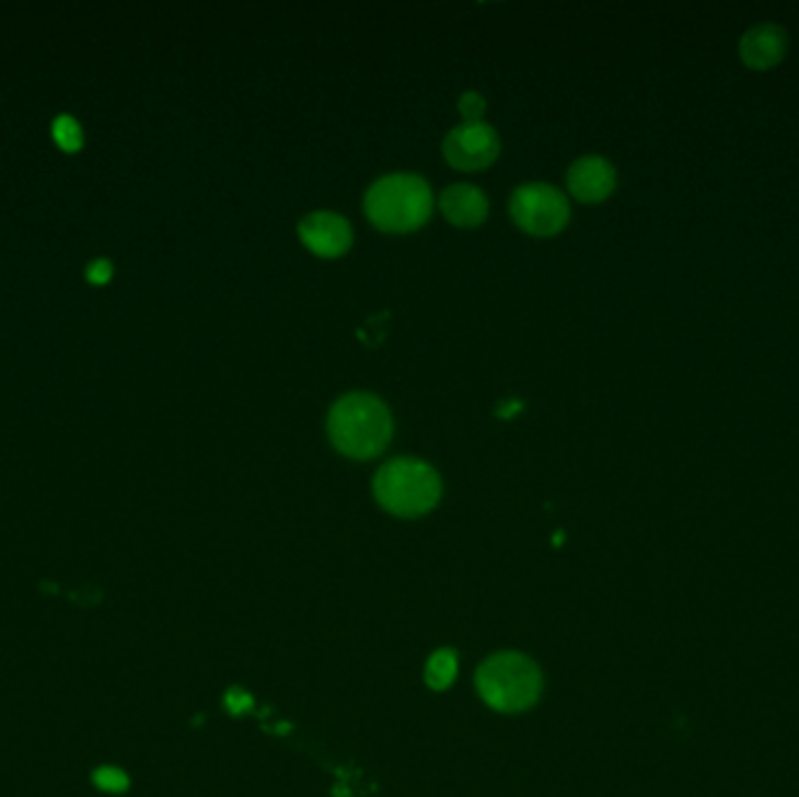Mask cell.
I'll return each instance as SVG.
<instances>
[{
    "label": "cell",
    "instance_id": "obj_9",
    "mask_svg": "<svg viewBox=\"0 0 799 797\" xmlns=\"http://www.w3.org/2000/svg\"><path fill=\"white\" fill-rule=\"evenodd\" d=\"M440 211L456 228H479L489 216V199L475 185H449L440 195Z\"/></svg>",
    "mask_w": 799,
    "mask_h": 797
},
{
    "label": "cell",
    "instance_id": "obj_6",
    "mask_svg": "<svg viewBox=\"0 0 799 797\" xmlns=\"http://www.w3.org/2000/svg\"><path fill=\"white\" fill-rule=\"evenodd\" d=\"M442 152L454 169L482 171L496 162L500 138L486 123H463L447 134Z\"/></svg>",
    "mask_w": 799,
    "mask_h": 797
},
{
    "label": "cell",
    "instance_id": "obj_15",
    "mask_svg": "<svg viewBox=\"0 0 799 797\" xmlns=\"http://www.w3.org/2000/svg\"><path fill=\"white\" fill-rule=\"evenodd\" d=\"M389 323V314H384V316H372L368 323H364V327H362V331H360V339L362 342H368V344H379L381 339H384V335H386V325Z\"/></svg>",
    "mask_w": 799,
    "mask_h": 797
},
{
    "label": "cell",
    "instance_id": "obj_13",
    "mask_svg": "<svg viewBox=\"0 0 799 797\" xmlns=\"http://www.w3.org/2000/svg\"><path fill=\"white\" fill-rule=\"evenodd\" d=\"M92 778L94 784L106 793H125L129 788V776L117 767H99Z\"/></svg>",
    "mask_w": 799,
    "mask_h": 797
},
{
    "label": "cell",
    "instance_id": "obj_11",
    "mask_svg": "<svg viewBox=\"0 0 799 797\" xmlns=\"http://www.w3.org/2000/svg\"><path fill=\"white\" fill-rule=\"evenodd\" d=\"M456 675V655L451 650H438L426 665V683L432 690H444Z\"/></svg>",
    "mask_w": 799,
    "mask_h": 797
},
{
    "label": "cell",
    "instance_id": "obj_12",
    "mask_svg": "<svg viewBox=\"0 0 799 797\" xmlns=\"http://www.w3.org/2000/svg\"><path fill=\"white\" fill-rule=\"evenodd\" d=\"M55 138L63 150H78L82 146V129L73 117H59L55 123Z\"/></svg>",
    "mask_w": 799,
    "mask_h": 797
},
{
    "label": "cell",
    "instance_id": "obj_8",
    "mask_svg": "<svg viewBox=\"0 0 799 797\" xmlns=\"http://www.w3.org/2000/svg\"><path fill=\"white\" fill-rule=\"evenodd\" d=\"M617 183L613 164L603 158H580L568 169L570 195L584 204H599L613 195Z\"/></svg>",
    "mask_w": 799,
    "mask_h": 797
},
{
    "label": "cell",
    "instance_id": "obj_14",
    "mask_svg": "<svg viewBox=\"0 0 799 797\" xmlns=\"http://www.w3.org/2000/svg\"><path fill=\"white\" fill-rule=\"evenodd\" d=\"M459 111H461L465 123H482V115L486 111V101L477 92H465L459 99Z\"/></svg>",
    "mask_w": 799,
    "mask_h": 797
},
{
    "label": "cell",
    "instance_id": "obj_17",
    "mask_svg": "<svg viewBox=\"0 0 799 797\" xmlns=\"http://www.w3.org/2000/svg\"><path fill=\"white\" fill-rule=\"evenodd\" d=\"M517 409H521V405L519 403H508V405H502V407H498V417H514V414H517Z\"/></svg>",
    "mask_w": 799,
    "mask_h": 797
},
{
    "label": "cell",
    "instance_id": "obj_2",
    "mask_svg": "<svg viewBox=\"0 0 799 797\" xmlns=\"http://www.w3.org/2000/svg\"><path fill=\"white\" fill-rule=\"evenodd\" d=\"M430 213V185L416 173H391L374 181L364 195V216L381 232H414L426 224Z\"/></svg>",
    "mask_w": 799,
    "mask_h": 797
},
{
    "label": "cell",
    "instance_id": "obj_3",
    "mask_svg": "<svg viewBox=\"0 0 799 797\" xmlns=\"http://www.w3.org/2000/svg\"><path fill=\"white\" fill-rule=\"evenodd\" d=\"M379 506L397 517H419L438 506L442 482L436 467L419 459H393L374 475Z\"/></svg>",
    "mask_w": 799,
    "mask_h": 797
},
{
    "label": "cell",
    "instance_id": "obj_10",
    "mask_svg": "<svg viewBox=\"0 0 799 797\" xmlns=\"http://www.w3.org/2000/svg\"><path fill=\"white\" fill-rule=\"evenodd\" d=\"M741 59L757 71L776 66L786 55V33L776 24H757L753 26L739 45Z\"/></svg>",
    "mask_w": 799,
    "mask_h": 797
},
{
    "label": "cell",
    "instance_id": "obj_16",
    "mask_svg": "<svg viewBox=\"0 0 799 797\" xmlns=\"http://www.w3.org/2000/svg\"><path fill=\"white\" fill-rule=\"evenodd\" d=\"M111 276H113V265L108 259H96V263H92L90 269H86V279L92 284H106L111 281Z\"/></svg>",
    "mask_w": 799,
    "mask_h": 797
},
{
    "label": "cell",
    "instance_id": "obj_7",
    "mask_svg": "<svg viewBox=\"0 0 799 797\" xmlns=\"http://www.w3.org/2000/svg\"><path fill=\"white\" fill-rule=\"evenodd\" d=\"M300 239L319 257H339L351 249L354 232L346 218L329 211H314L302 218Z\"/></svg>",
    "mask_w": 799,
    "mask_h": 797
},
{
    "label": "cell",
    "instance_id": "obj_1",
    "mask_svg": "<svg viewBox=\"0 0 799 797\" xmlns=\"http://www.w3.org/2000/svg\"><path fill=\"white\" fill-rule=\"evenodd\" d=\"M327 436L344 457L356 461L374 459L393 438L391 412L372 393H349L329 409Z\"/></svg>",
    "mask_w": 799,
    "mask_h": 797
},
{
    "label": "cell",
    "instance_id": "obj_4",
    "mask_svg": "<svg viewBox=\"0 0 799 797\" xmlns=\"http://www.w3.org/2000/svg\"><path fill=\"white\" fill-rule=\"evenodd\" d=\"M477 688L484 702L498 712H524L541 697L543 675L529 657L500 652L479 667Z\"/></svg>",
    "mask_w": 799,
    "mask_h": 797
},
{
    "label": "cell",
    "instance_id": "obj_5",
    "mask_svg": "<svg viewBox=\"0 0 799 797\" xmlns=\"http://www.w3.org/2000/svg\"><path fill=\"white\" fill-rule=\"evenodd\" d=\"M510 216L533 236H554L568 224L570 206L561 189L545 183H526L510 197Z\"/></svg>",
    "mask_w": 799,
    "mask_h": 797
}]
</instances>
